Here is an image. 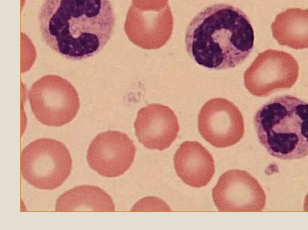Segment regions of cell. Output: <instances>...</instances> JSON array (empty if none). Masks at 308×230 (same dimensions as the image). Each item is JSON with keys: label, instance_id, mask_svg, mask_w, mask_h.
I'll list each match as a JSON object with an SVG mask.
<instances>
[{"label": "cell", "instance_id": "1", "mask_svg": "<svg viewBox=\"0 0 308 230\" xmlns=\"http://www.w3.org/2000/svg\"><path fill=\"white\" fill-rule=\"evenodd\" d=\"M39 21L51 50L81 61L97 55L110 40L115 16L109 0H45Z\"/></svg>", "mask_w": 308, "mask_h": 230}, {"label": "cell", "instance_id": "2", "mask_svg": "<svg viewBox=\"0 0 308 230\" xmlns=\"http://www.w3.org/2000/svg\"><path fill=\"white\" fill-rule=\"evenodd\" d=\"M254 30L247 15L231 5L207 7L196 15L186 33L190 57L207 69L235 68L254 47Z\"/></svg>", "mask_w": 308, "mask_h": 230}, {"label": "cell", "instance_id": "3", "mask_svg": "<svg viewBox=\"0 0 308 230\" xmlns=\"http://www.w3.org/2000/svg\"><path fill=\"white\" fill-rule=\"evenodd\" d=\"M254 125L261 145L271 156H308V103L290 95L274 98L257 111Z\"/></svg>", "mask_w": 308, "mask_h": 230}, {"label": "cell", "instance_id": "4", "mask_svg": "<svg viewBox=\"0 0 308 230\" xmlns=\"http://www.w3.org/2000/svg\"><path fill=\"white\" fill-rule=\"evenodd\" d=\"M72 160L62 142L50 138L36 139L22 150L21 172L26 182L41 190L60 187L71 174Z\"/></svg>", "mask_w": 308, "mask_h": 230}, {"label": "cell", "instance_id": "5", "mask_svg": "<svg viewBox=\"0 0 308 230\" xmlns=\"http://www.w3.org/2000/svg\"><path fill=\"white\" fill-rule=\"evenodd\" d=\"M28 99L36 118L48 126L60 127L71 122L80 108L74 85L56 75H46L36 81L30 88Z\"/></svg>", "mask_w": 308, "mask_h": 230}, {"label": "cell", "instance_id": "6", "mask_svg": "<svg viewBox=\"0 0 308 230\" xmlns=\"http://www.w3.org/2000/svg\"><path fill=\"white\" fill-rule=\"evenodd\" d=\"M299 76L298 62L283 51L267 50L258 55L245 71L244 84L251 94L267 97L277 90L291 88Z\"/></svg>", "mask_w": 308, "mask_h": 230}, {"label": "cell", "instance_id": "7", "mask_svg": "<svg viewBox=\"0 0 308 230\" xmlns=\"http://www.w3.org/2000/svg\"><path fill=\"white\" fill-rule=\"evenodd\" d=\"M198 124L203 138L216 148L234 146L244 136V119L239 108L223 98L205 103L199 112Z\"/></svg>", "mask_w": 308, "mask_h": 230}, {"label": "cell", "instance_id": "8", "mask_svg": "<svg viewBox=\"0 0 308 230\" xmlns=\"http://www.w3.org/2000/svg\"><path fill=\"white\" fill-rule=\"evenodd\" d=\"M219 212H261L265 208V191L249 173L230 170L221 176L213 190Z\"/></svg>", "mask_w": 308, "mask_h": 230}, {"label": "cell", "instance_id": "9", "mask_svg": "<svg viewBox=\"0 0 308 230\" xmlns=\"http://www.w3.org/2000/svg\"><path fill=\"white\" fill-rule=\"evenodd\" d=\"M136 152L134 142L127 134L110 130L93 139L88 149L87 160L90 168L102 177H116L131 167Z\"/></svg>", "mask_w": 308, "mask_h": 230}, {"label": "cell", "instance_id": "10", "mask_svg": "<svg viewBox=\"0 0 308 230\" xmlns=\"http://www.w3.org/2000/svg\"><path fill=\"white\" fill-rule=\"evenodd\" d=\"M173 24L169 5L159 11H144L131 5L124 29L134 45L144 50H158L170 40Z\"/></svg>", "mask_w": 308, "mask_h": 230}, {"label": "cell", "instance_id": "11", "mask_svg": "<svg viewBox=\"0 0 308 230\" xmlns=\"http://www.w3.org/2000/svg\"><path fill=\"white\" fill-rule=\"evenodd\" d=\"M134 126L140 143L147 148L159 151L169 148L180 130L175 113L169 107L159 103L141 108Z\"/></svg>", "mask_w": 308, "mask_h": 230}, {"label": "cell", "instance_id": "12", "mask_svg": "<svg viewBox=\"0 0 308 230\" xmlns=\"http://www.w3.org/2000/svg\"><path fill=\"white\" fill-rule=\"evenodd\" d=\"M173 160L178 177L191 187H205L213 177V157L198 142H183L176 152Z\"/></svg>", "mask_w": 308, "mask_h": 230}, {"label": "cell", "instance_id": "13", "mask_svg": "<svg viewBox=\"0 0 308 230\" xmlns=\"http://www.w3.org/2000/svg\"><path fill=\"white\" fill-rule=\"evenodd\" d=\"M274 39L294 50L308 48V10L290 8L277 15L271 25Z\"/></svg>", "mask_w": 308, "mask_h": 230}, {"label": "cell", "instance_id": "14", "mask_svg": "<svg viewBox=\"0 0 308 230\" xmlns=\"http://www.w3.org/2000/svg\"><path fill=\"white\" fill-rule=\"evenodd\" d=\"M56 212H115L112 198L105 191L93 185L72 188L57 200Z\"/></svg>", "mask_w": 308, "mask_h": 230}, {"label": "cell", "instance_id": "15", "mask_svg": "<svg viewBox=\"0 0 308 230\" xmlns=\"http://www.w3.org/2000/svg\"><path fill=\"white\" fill-rule=\"evenodd\" d=\"M132 5L144 11H159L169 4V0H131Z\"/></svg>", "mask_w": 308, "mask_h": 230}, {"label": "cell", "instance_id": "16", "mask_svg": "<svg viewBox=\"0 0 308 230\" xmlns=\"http://www.w3.org/2000/svg\"><path fill=\"white\" fill-rule=\"evenodd\" d=\"M304 211L308 212V193L305 197V202H304Z\"/></svg>", "mask_w": 308, "mask_h": 230}]
</instances>
